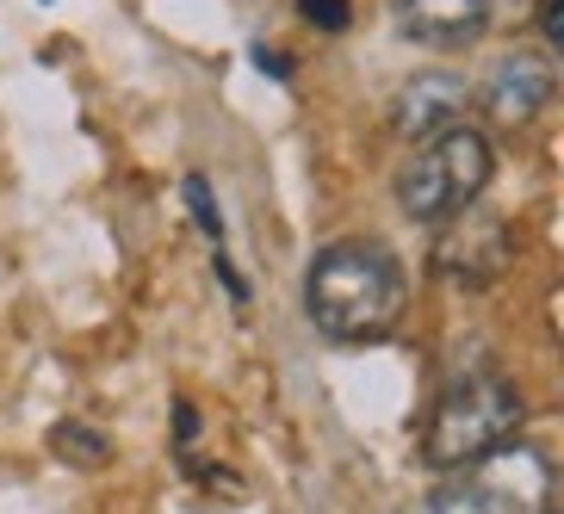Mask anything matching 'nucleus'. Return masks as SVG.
<instances>
[{"instance_id":"obj_1","label":"nucleus","mask_w":564,"mask_h":514,"mask_svg":"<svg viewBox=\"0 0 564 514\" xmlns=\"http://www.w3.org/2000/svg\"><path fill=\"white\" fill-rule=\"evenodd\" d=\"M403 304H410L403 261L384 242H366V236L329 242L311 261V273H304V310H311L316 335H329L341 348L384 341L398 329Z\"/></svg>"},{"instance_id":"obj_2","label":"nucleus","mask_w":564,"mask_h":514,"mask_svg":"<svg viewBox=\"0 0 564 514\" xmlns=\"http://www.w3.org/2000/svg\"><path fill=\"white\" fill-rule=\"evenodd\" d=\"M521 391L514 379L502 372H465L453 379L429 409V428H422V464L429 471H459V464L484 459V452L509 447L514 434H521Z\"/></svg>"},{"instance_id":"obj_3","label":"nucleus","mask_w":564,"mask_h":514,"mask_svg":"<svg viewBox=\"0 0 564 514\" xmlns=\"http://www.w3.org/2000/svg\"><path fill=\"white\" fill-rule=\"evenodd\" d=\"M497 150L478 124H447V131L422 136L410 162L398 167V205L415 223H447V217L471 211L484 186H490Z\"/></svg>"},{"instance_id":"obj_4","label":"nucleus","mask_w":564,"mask_h":514,"mask_svg":"<svg viewBox=\"0 0 564 514\" xmlns=\"http://www.w3.org/2000/svg\"><path fill=\"white\" fill-rule=\"evenodd\" d=\"M429 514H552V459L528 440L441 471Z\"/></svg>"},{"instance_id":"obj_5","label":"nucleus","mask_w":564,"mask_h":514,"mask_svg":"<svg viewBox=\"0 0 564 514\" xmlns=\"http://www.w3.org/2000/svg\"><path fill=\"white\" fill-rule=\"evenodd\" d=\"M509 266H514V242L502 217L459 211L453 230H441V242H434V273L459 292H490Z\"/></svg>"},{"instance_id":"obj_6","label":"nucleus","mask_w":564,"mask_h":514,"mask_svg":"<svg viewBox=\"0 0 564 514\" xmlns=\"http://www.w3.org/2000/svg\"><path fill=\"white\" fill-rule=\"evenodd\" d=\"M552 94H558V75H552V63L540 51H514L502 56L490 75H484V112H490V124L497 131H528L533 118L552 106Z\"/></svg>"},{"instance_id":"obj_7","label":"nucleus","mask_w":564,"mask_h":514,"mask_svg":"<svg viewBox=\"0 0 564 514\" xmlns=\"http://www.w3.org/2000/svg\"><path fill=\"white\" fill-rule=\"evenodd\" d=\"M490 7L497 0H398V25L429 51H453L490 25Z\"/></svg>"},{"instance_id":"obj_8","label":"nucleus","mask_w":564,"mask_h":514,"mask_svg":"<svg viewBox=\"0 0 564 514\" xmlns=\"http://www.w3.org/2000/svg\"><path fill=\"white\" fill-rule=\"evenodd\" d=\"M465 112V81H453V75H422V81L403 87V100H398V131L403 136H434V131H447V124H459Z\"/></svg>"},{"instance_id":"obj_9","label":"nucleus","mask_w":564,"mask_h":514,"mask_svg":"<svg viewBox=\"0 0 564 514\" xmlns=\"http://www.w3.org/2000/svg\"><path fill=\"white\" fill-rule=\"evenodd\" d=\"M299 13L311 19L316 32H348V0H299Z\"/></svg>"},{"instance_id":"obj_10","label":"nucleus","mask_w":564,"mask_h":514,"mask_svg":"<svg viewBox=\"0 0 564 514\" xmlns=\"http://www.w3.org/2000/svg\"><path fill=\"white\" fill-rule=\"evenodd\" d=\"M540 32L552 51H564V0H540Z\"/></svg>"}]
</instances>
